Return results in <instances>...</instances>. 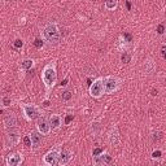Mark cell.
<instances>
[{"label": "cell", "mask_w": 166, "mask_h": 166, "mask_svg": "<svg viewBox=\"0 0 166 166\" xmlns=\"http://www.w3.org/2000/svg\"><path fill=\"white\" fill-rule=\"evenodd\" d=\"M43 36H44V39L48 43H51V44H56V43L60 42L61 34L55 22H49L44 26V29H43Z\"/></svg>", "instance_id": "obj_1"}, {"label": "cell", "mask_w": 166, "mask_h": 166, "mask_svg": "<svg viewBox=\"0 0 166 166\" xmlns=\"http://www.w3.org/2000/svg\"><path fill=\"white\" fill-rule=\"evenodd\" d=\"M42 79H43V83H44V86H46L47 90H51L53 86H55L56 79H57L55 64H48V65L43 69Z\"/></svg>", "instance_id": "obj_2"}, {"label": "cell", "mask_w": 166, "mask_h": 166, "mask_svg": "<svg viewBox=\"0 0 166 166\" xmlns=\"http://www.w3.org/2000/svg\"><path fill=\"white\" fill-rule=\"evenodd\" d=\"M90 94L95 99H99L104 94V79L103 78H97L94 83L90 84Z\"/></svg>", "instance_id": "obj_3"}, {"label": "cell", "mask_w": 166, "mask_h": 166, "mask_svg": "<svg viewBox=\"0 0 166 166\" xmlns=\"http://www.w3.org/2000/svg\"><path fill=\"white\" fill-rule=\"evenodd\" d=\"M121 80L117 77H108L104 79V92L105 94H113L114 91L120 88Z\"/></svg>", "instance_id": "obj_4"}, {"label": "cell", "mask_w": 166, "mask_h": 166, "mask_svg": "<svg viewBox=\"0 0 166 166\" xmlns=\"http://www.w3.org/2000/svg\"><path fill=\"white\" fill-rule=\"evenodd\" d=\"M22 109H23V114L25 117L28 118L29 121H34L36 118H39L40 116V110L36 105H33V104H25L22 105Z\"/></svg>", "instance_id": "obj_5"}, {"label": "cell", "mask_w": 166, "mask_h": 166, "mask_svg": "<svg viewBox=\"0 0 166 166\" xmlns=\"http://www.w3.org/2000/svg\"><path fill=\"white\" fill-rule=\"evenodd\" d=\"M20 141V131L16 127H11V130L8 131L5 138V147L12 148Z\"/></svg>", "instance_id": "obj_6"}, {"label": "cell", "mask_w": 166, "mask_h": 166, "mask_svg": "<svg viewBox=\"0 0 166 166\" xmlns=\"http://www.w3.org/2000/svg\"><path fill=\"white\" fill-rule=\"evenodd\" d=\"M60 147L59 145H56L55 148H52L48 153L44 156V158H43V162H44L46 165H49V166H53L57 164V160H59V154H60Z\"/></svg>", "instance_id": "obj_7"}, {"label": "cell", "mask_w": 166, "mask_h": 166, "mask_svg": "<svg viewBox=\"0 0 166 166\" xmlns=\"http://www.w3.org/2000/svg\"><path fill=\"white\" fill-rule=\"evenodd\" d=\"M36 127H38L39 134L42 135H48L51 131V125H49V120H47L46 117H40L38 122H36Z\"/></svg>", "instance_id": "obj_8"}, {"label": "cell", "mask_w": 166, "mask_h": 166, "mask_svg": "<svg viewBox=\"0 0 166 166\" xmlns=\"http://www.w3.org/2000/svg\"><path fill=\"white\" fill-rule=\"evenodd\" d=\"M73 158V153H72V151H69V149H64V151H61L60 152V154H59V160H57V164L59 165H66V164H69V161Z\"/></svg>", "instance_id": "obj_9"}, {"label": "cell", "mask_w": 166, "mask_h": 166, "mask_svg": "<svg viewBox=\"0 0 166 166\" xmlns=\"http://www.w3.org/2000/svg\"><path fill=\"white\" fill-rule=\"evenodd\" d=\"M108 141L112 144V145H116L120 143V133H118V128L117 126H112L109 134H108Z\"/></svg>", "instance_id": "obj_10"}, {"label": "cell", "mask_w": 166, "mask_h": 166, "mask_svg": "<svg viewBox=\"0 0 166 166\" xmlns=\"http://www.w3.org/2000/svg\"><path fill=\"white\" fill-rule=\"evenodd\" d=\"M23 161V157L21 153H12L7 158V165L8 166H18Z\"/></svg>", "instance_id": "obj_11"}, {"label": "cell", "mask_w": 166, "mask_h": 166, "mask_svg": "<svg viewBox=\"0 0 166 166\" xmlns=\"http://www.w3.org/2000/svg\"><path fill=\"white\" fill-rule=\"evenodd\" d=\"M110 161H112V157L108 153H104V152H101V153L97 156H94V164L95 165H105V164H109Z\"/></svg>", "instance_id": "obj_12"}, {"label": "cell", "mask_w": 166, "mask_h": 166, "mask_svg": "<svg viewBox=\"0 0 166 166\" xmlns=\"http://www.w3.org/2000/svg\"><path fill=\"white\" fill-rule=\"evenodd\" d=\"M30 139H31V145L34 148H38L40 143H42V135H39L36 131H33L30 134Z\"/></svg>", "instance_id": "obj_13"}, {"label": "cell", "mask_w": 166, "mask_h": 166, "mask_svg": "<svg viewBox=\"0 0 166 166\" xmlns=\"http://www.w3.org/2000/svg\"><path fill=\"white\" fill-rule=\"evenodd\" d=\"M62 123L61 121V117L57 116V114H53V116L49 117V125H51V128H59Z\"/></svg>", "instance_id": "obj_14"}, {"label": "cell", "mask_w": 166, "mask_h": 166, "mask_svg": "<svg viewBox=\"0 0 166 166\" xmlns=\"http://www.w3.org/2000/svg\"><path fill=\"white\" fill-rule=\"evenodd\" d=\"M4 125H5L7 128L16 127V125H17V118L13 116V114H8V116L4 118Z\"/></svg>", "instance_id": "obj_15"}, {"label": "cell", "mask_w": 166, "mask_h": 166, "mask_svg": "<svg viewBox=\"0 0 166 166\" xmlns=\"http://www.w3.org/2000/svg\"><path fill=\"white\" fill-rule=\"evenodd\" d=\"M154 69H156V66H154V62L152 60L144 61V72L147 74H152L154 72Z\"/></svg>", "instance_id": "obj_16"}, {"label": "cell", "mask_w": 166, "mask_h": 166, "mask_svg": "<svg viewBox=\"0 0 166 166\" xmlns=\"http://www.w3.org/2000/svg\"><path fill=\"white\" fill-rule=\"evenodd\" d=\"M118 0H105V8L109 9V11H114L117 8Z\"/></svg>", "instance_id": "obj_17"}, {"label": "cell", "mask_w": 166, "mask_h": 166, "mask_svg": "<svg viewBox=\"0 0 166 166\" xmlns=\"http://www.w3.org/2000/svg\"><path fill=\"white\" fill-rule=\"evenodd\" d=\"M100 127H101L100 122H94V123H91V131H92V133H97V131L100 130Z\"/></svg>", "instance_id": "obj_18"}, {"label": "cell", "mask_w": 166, "mask_h": 166, "mask_svg": "<svg viewBox=\"0 0 166 166\" xmlns=\"http://www.w3.org/2000/svg\"><path fill=\"white\" fill-rule=\"evenodd\" d=\"M31 66H33V60H25L22 62V67L23 69H31Z\"/></svg>", "instance_id": "obj_19"}, {"label": "cell", "mask_w": 166, "mask_h": 166, "mask_svg": "<svg viewBox=\"0 0 166 166\" xmlns=\"http://www.w3.org/2000/svg\"><path fill=\"white\" fill-rule=\"evenodd\" d=\"M72 92H70V91H64L62 92V100H65V101H67V100H70L72 99Z\"/></svg>", "instance_id": "obj_20"}, {"label": "cell", "mask_w": 166, "mask_h": 166, "mask_svg": "<svg viewBox=\"0 0 166 166\" xmlns=\"http://www.w3.org/2000/svg\"><path fill=\"white\" fill-rule=\"evenodd\" d=\"M121 60H122V62H125V64L130 62V55H128V53H126V52H125L123 55L121 56Z\"/></svg>", "instance_id": "obj_21"}, {"label": "cell", "mask_w": 166, "mask_h": 166, "mask_svg": "<svg viewBox=\"0 0 166 166\" xmlns=\"http://www.w3.org/2000/svg\"><path fill=\"white\" fill-rule=\"evenodd\" d=\"M23 144H25V147H31V139H30V136L23 138Z\"/></svg>", "instance_id": "obj_22"}, {"label": "cell", "mask_w": 166, "mask_h": 166, "mask_svg": "<svg viewBox=\"0 0 166 166\" xmlns=\"http://www.w3.org/2000/svg\"><path fill=\"white\" fill-rule=\"evenodd\" d=\"M161 138H162V134L160 133V131H157V133L153 134V140H154V141H160Z\"/></svg>", "instance_id": "obj_23"}, {"label": "cell", "mask_w": 166, "mask_h": 166, "mask_svg": "<svg viewBox=\"0 0 166 166\" xmlns=\"http://www.w3.org/2000/svg\"><path fill=\"white\" fill-rule=\"evenodd\" d=\"M34 46L36 47V48H42V46H43V42L40 39H35V42H34Z\"/></svg>", "instance_id": "obj_24"}, {"label": "cell", "mask_w": 166, "mask_h": 166, "mask_svg": "<svg viewBox=\"0 0 166 166\" xmlns=\"http://www.w3.org/2000/svg\"><path fill=\"white\" fill-rule=\"evenodd\" d=\"M23 46V43H22V40H20V39H17L16 42H14V47L16 48H21V47Z\"/></svg>", "instance_id": "obj_25"}, {"label": "cell", "mask_w": 166, "mask_h": 166, "mask_svg": "<svg viewBox=\"0 0 166 166\" xmlns=\"http://www.w3.org/2000/svg\"><path fill=\"white\" fill-rule=\"evenodd\" d=\"M101 152H104V149H103V148H96V149H94V152H92V156H97V154H100Z\"/></svg>", "instance_id": "obj_26"}, {"label": "cell", "mask_w": 166, "mask_h": 166, "mask_svg": "<svg viewBox=\"0 0 166 166\" xmlns=\"http://www.w3.org/2000/svg\"><path fill=\"white\" fill-rule=\"evenodd\" d=\"M152 157L153 158H160L161 157V151H154L153 153H152Z\"/></svg>", "instance_id": "obj_27"}, {"label": "cell", "mask_w": 166, "mask_h": 166, "mask_svg": "<svg viewBox=\"0 0 166 166\" xmlns=\"http://www.w3.org/2000/svg\"><path fill=\"white\" fill-rule=\"evenodd\" d=\"M3 103H4V105H5V107H9V105H11V99H9V97H4Z\"/></svg>", "instance_id": "obj_28"}, {"label": "cell", "mask_w": 166, "mask_h": 166, "mask_svg": "<svg viewBox=\"0 0 166 166\" xmlns=\"http://www.w3.org/2000/svg\"><path fill=\"white\" fill-rule=\"evenodd\" d=\"M164 25H158V28H157V33L158 34H160V35H161V34H164Z\"/></svg>", "instance_id": "obj_29"}, {"label": "cell", "mask_w": 166, "mask_h": 166, "mask_svg": "<svg viewBox=\"0 0 166 166\" xmlns=\"http://www.w3.org/2000/svg\"><path fill=\"white\" fill-rule=\"evenodd\" d=\"M123 38H125V39H127V42H131V40H133V38H131L130 34H126V33L123 34Z\"/></svg>", "instance_id": "obj_30"}, {"label": "cell", "mask_w": 166, "mask_h": 166, "mask_svg": "<svg viewBox=\"0 0 166 166\" xmlns=\"http://www.w3.org/2000/svg\"><path fill=\"white\" fill-rule=\"evenodd\" d=\"M73 121V116H67L66 118H65V123L67 125V123H70V122Z\"/></svg>", "instance_id": "obj_31"}, {"label": "cell", "mask_w": 166, "mask_h": 166, "mask_svg": "<svg viewBox=\"0 0 166 166\" xmlns=\"http://www.w3.org/2000/svg\"><path fill=\"white\" fill-rule=\"evenodd\" d=\"M161 56H162V57L166 56V55H165V46H162V48H161Z\"/></svg>", "instance_id": "obj_32"}, {"label": "cell", "mask_w": 166, "mask_h": 166, "mask_svg": "<svg viewBox=\"0 0 166 166\" xmlns=\"http://www.w3.org/2000/svg\"><path fill=\"white\" fill-rule=\"evenodd\" d=\"M67 84V79H64L62 82H61V86H66Z\"/></svg>", "instance_id": "obj_33"}, {"label": "cell", "mask_w": 166, "mask_h": 166, "mask_svg": "<svg viewBox=\"0 0 166 166\" xmlns=\"http://www.w3.org/2000/svg\"><path fill=\"white\" fill-rule=\"evenodd\" d=\"M126 5H127V9L130 11V9H131V3L130 1H126Z\"/></svg>", "instance_id": "obj_34"}, {"label": "cell", "mask_w": 166, "mask_h": 166, "mask_svg": "<svg viewBox=\"0 0 166 166\" xmlns=\"http://www.w3.org/2000/svg\"><path fill=\"white\" fill-rule=\"evenodd\" d=\"M49 105V101H44V107H48Z\"/></svg>", "instance_id": "obj_35"}, {"label": "cell", "mask_w": 166, "mask_h": 166, "mask_svg": "<svg viewBox=\"0 0 166 166\" xmlns=\"http://www.w3.org/2000/svg\"><path fill=\"white\" fill-rule=\"evenodd\" d=\"M91 1H97V0H91Z\"/></svg>", "instance_id": "obj_36"}]
</instances>
